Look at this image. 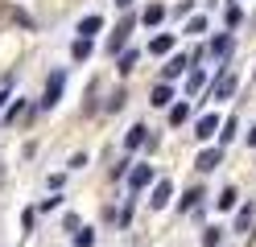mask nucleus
<instances>
[{"label":"nucleus","instance_id":"11","mask_svg":"<svg viewBox=\"0 0 256 247\" xmlns=\"http://www.w3.org/2000/svg\"><path fill=\"white\" fill-rule=\"evenodd\" d=\"M145 132H149L145 124H132V128H128V136H124V144L128 148H140V144H145Z\"/></svg>","mask_w":256,"mask_h":247},{"label":"nucleus","instance_id":"9","mask_svg":"<svg viewBox=\"0 0 256 247\" xmlns=\"http://www.w3.org/2000/svg\"><path fill=\"white\" fill-rule=\"evenodd\" d=\"M100 29H104V16H83L78 21V37H95Z\"/></svg>","mask_w":256,"mask_h":247},{"label":"nucleus","instance_id":"24","mask_svg":"<svg viewBox=\"0 0 256 247\" xmlns=\"http://www.w3.org/2000/svg\"><path fill=\"white\" fill-rule=\"evenodd\" d=\"M240 25H244V12H240V8H236V4H232V8H228V29H232V33H236V29H240Z\"/></svg>","mask_w":256,"mask_h":247},{"label":"nucleus","instance_id":"18","mask_svg":"<svg viewBox=\"0 0 256 247\" xmlns=\"http://www.w3.org/2000/svg\"><path fill=\"white\" fill-rule=\"evenodd\" d=\"M236 132H240V124H236V115H232V120L223 124V132H219V140H223V144H232V140H236Z\"/></svg>","mask_w":256,"mask_h":247},{"label":"nucleus","instance_id":"16","mask_svg":"<svg viewBox=\"0 0 256 247\" xmlns=\"http://www.w3.org/2000/svg\"><path fill=\"white\" fill-rule=\"evenodd\" d=\"M202 198H206V194H202L198 186H194V190H186V198H182V202H178V210H194V206L202 202Z\"/></svg>","mask_w":256,"mask_h":247},{"label":"nucleus","instance_id":"14","mask_svg":"<svg viewBox=\"0 0 256 247\" xmlns=\"http://www.w3.org/2000/svg\"><path fill=\"white\" fill-rule=\"evenodd\" d=\"M70 58H74V62H83V58H91V37H78V41L70 45Z\"/></svg>","mask_w":256,"mask_h":247},{"label":"nucleus","instance_id":"25","mask_svg":"<svg viewBox=\"0 0 256 247\" xmlns=\"http://www.w3.org/2000/svg\"><path fill=\"white\" fill-rule=\"evenodd\" d=\"M21 111H25V99H12V107H8V115H4V124H12Z\"/></svg>","mask_w":256,"mask_h":247},{"label":"nucleus","instance_id":"6","mask_svg":"<svg viewBox=\"0 0 256 247\" xmlns=\"http://www.w3.org/2000/svg\"><path fill=\"white\" fill-rule=\"evenodd\" d=\"M136 62H140V49H120V66H116V70L120 74H132Z\"/></svg>","mask_w":256,"mask_h":247},{"label":"nucleus","instance_id":"3","mask_svg":"<svg viewBox=\"0 0 256 247\" xmlns=\"http://www.w3.org/2000/svg\"><path fill=\"white\" fill-rule=\"evenodd\" d=\"M149 181H153V169H149V165H136V169L128 173V190H132V194H140V190L149 186Z\"/></svg>","mask_w":256,"mask_h":247},{"label":"nucleus","instance_id":"12","mask_svg":"<svg viewBox=\"0 0 256 247\" xmlns=\"http://www.w3.org/2000/svg\"><path fill=\"white\" fill-rule=\"evenodd\" d=\"M215 128H219V115H202V120H198V128H194V136H198V140H206Z\"/></svg>","mask_w":256,"mask_h":247},{"label":"nucleus","instance_id":"31","mask_svg":"<svg viewBox=\"0 0 256 247\" xmlns=\"http://www.w3.org/2000/svg\"><path fill=\"white\" fill-rule=\"evenodd\" d=\"M4 99H8V91H0V107H4Z\"/></svg>","mask_w":256,"mask_h":247},{"label":"nucleus","instance_id":"19","mask_svg":"<svg viewBox=\"0 0 256 247\" xmlns=\"http://www.w3.org/2000/svg\"><path fill=\"white\" fill-rule=\"evenodd\" d=\"M252 227V206H240V214H236V231H248Z\"/></svg>","mask_w":256,"mask_h":247},{"label":"nucleus","instance_id":"30","mask_svg":"<svg viewBox=\"0 0 256 247\" xmlns=\"http://www.w3.org/2000/svg\"><path fill=\"white\" fill-rule=\"evenodd\" d=\"M116 4H120V8H132V0H116Z\"/></svg>","mask_w":256,"mask_h":247},{"label":"nucleus","instance_id":"8","mask_svg":"<svg viewBox=\"0 0 256 247\" xmlns=\"http://www.w3.org/2000/svg\"><path fill=\"white\" fill-rule=\"evenodd\" d=\"M186 66H190V58H182V54H178V58H170V62L162 66V78H178Z\"/></svg>","mask_w":256,"mask_h":247},{"label":"nucleus","instance_id":"22","mask_svg":"<svg viewBox=\"0 0 256 247\" xmlns=\"http://www.w3.org/2000/svg\"><path fill=\"white\" fill-rule=\"evenodd\" d=\"M228 49H232V33H223V37H215V45H211V54H228Z\"/></svg>","mask_w":256,"mask_h":247},{"label":"nucleus","instance_id":"7","mask_svg":"<svg viewBox=\"0 0 256 247\" xmlns=\"http://www.w3.org/2000/svg\"><path fill=\"white\" fill-rule=\"evenodd\" d=\"M170 198H174V186H170V181H157V190H153V198H149V202L162 210V206H170Z\"/></svg>","mask_w":256,"mask_h":247},{"label":"nucleus","instance_id":"26","mask_svg":"<svg viewBox=\"0 0 256 247\" xmlns=\"http://www.w3.org/2000/svg\"><path fill=\"white\" fill-rule=\"evenodd\" d=\"M186 33H206V16H190V25H186Z\"/></svg>","mask_w":256,"mask_h":247},{"label":"nucleus","instance_id":"20","mask_svg":"<svg viewBox=\"0 0 256 247\" xmlns=\"http://www.w3.org/2000/svg\"><path fill=\"white\" fill-rule=\"evenodd\" d=\"M91 243H95V231L78 227V231H74V247H91Z\"/></svg>","mask_w":256,"mask_h":247},{"label":"nucleus","instance_id":"5","mask_svg":"<svg viewBox=\"0 0 256 247\" xmlns=\"http://www.w3.org/2000/svg\"><path fill=\"white\" fill-rule=\"evenodd\" d=\"M236 87H240V78H236V74H223V78H219V87H215V99H219V103H223V99H232Z\"/></svg>","mask_w":256,"mask_h":247},{"label":"nucleus","instance_id":"1","mask_svg":"<svg viewBox=\"0 0 256 247\" xmlns=\"http://www.w3.org/2000/svg\"><path fill=\"white\" fill-rule=\"evenodd\" d=\"M62 82H66V70H50V78H46V95H42V111L58 107V99H62Z\"/></svg>","mask_w":256,"mask_h":247},{"label":"nucleus","instance_id":"4","mask_svg":"<svg viewBox=\"0 0 256 247\" xmlns=\"http://www.w3.org/2000/svg\"><path fill=\"white\" fill-rule=\"evenodd\" d=\"M219 161H223L219 148H206V153H198V161H194V165H198L202 173H211V169H219Z\"/></svg>","mask_w":256,"mask_h":247},{"label":"nucleus","instance_id":"29","mask_svg":"<svg viewBox=\"0 0 256 247\" xmlns=\"http://www.w3.org/2000/svg\"><path fill=\"white\" fill-rule=\"evenodd\" d=\"M248 144H252V148H256V128H252V132H248Z\"/></svg>","mask_w":256,"mask_h":247},{"label":"nucleus","instance_id":"15","mask_svg":"<svg viewBox=\"0 0 256 247\" xmlns=\"http://www.w3.org/2000/svg\"><path fill=\"white\" fill-rule=\"evenodd\" d=\"M170 99H174V91H170L166 82H162V87H153V95H149V103H153V107H166Z\"/></svg>","mask_w":256,"mask_h":247},{"label":"nucleus","instance_id":"28","mask_svg":"<svg viewBox=\"0 0 256 247\" xmlns=\"http://www.w3.org/2000/svg\"><path fill=\"white\" fill-rule=\"evenodd\" d=\"M186 87H190V91H202V70H194V74H190V82H186Z\"/></svg>","mask_w":256,"mask_h":247},{"label":"nucleus","instance_id":"2","mask_svg":"<svg viewBox=\"0 0 256 247\" xmlns=\"http://www.w3.org/2000/svg\"><path fill=\"white\" fill-rule=\"evenodd\" d=\"M132 16H124V21H120V29L116 33H112V41H108V54H120V49H124V41H128V33H132Z\"/></svg>","mask_w":256,"mask_h":247},{"label":"nucleus","instance_id":"21","mask_svg":"<svg viewBox=\"0 0 256 247\" xmlns=\"http://www.w3.org/2000/svg\"><path fill=\"white\" fill-rule=\"evenodd\" d=\"M236 198H240V194H236V186H228V190L219 194V210H232V206H236Z\"/></svg>","mask_w":256,"mask_h":247},{"label":"nucleus","instance_id":"23","mask_svg":"<svg viewBox=\"0 0 256 247\" xmlns=\"http://www.w3.org/2000/svg\"><path fill=\"white\" fill-rule=\"evenodd\" d=\"M186 115H190V107H186V103H174V111H170V124H186Z\"/></svg>","mask_w":256,"mask_h":247},{"label":"nucleus","instance_id":"10","mask_svg":"<svg viewBox=\"0 0 256 247\" xmlns=\"http://www.w3.org/2000/svg\"><path fill=\"white\" fill-rule=\"evenodd\" d=\"M170 49H174V33H157L149 41V54H170Z\"/></svg>","mask_w":256,"mask_h":247},{"label":"nucleus","instance_id":"13","mask_svg":"<svg viewBox=\"0 0 256 247\" xmlns=\"http://www.w3.org/2000/svg\"><path fill=\"white\" fill-rule=\"evenodd\" d=\"M140 21H145L149 29H153V25H162V21H166V4H149V8H145V16H140Z\"/></svg>","mask_w":256,"mask_h":247},{"label":"nucleus","instance_id":"17","mask_svg":"<svg viewBox=\"0 0 256 247\" xmlns=\"http://www.w3.org/2000/svg\"><path fill=\"white\" fill-rule=\"evenodd\" d=\"M219 239H223V227H206L202 231V247H219Z\"/></svg>","mask_w":256,"mask_h":247},{"label":"nucleus","instance_id":"27","mask_svg":"<svg viewBox=\"0 0 256 247\" xmlns=\"http://www.w3.org/2000/svg\"><path fill=\"white\" fill-rule=\"evenodd\" d=\"M124 99H128V95H124V91H116V95L108 99V111H120V107H124Z\"/></svg>","mask_w":256,"mask_h":247}]
</instances>
